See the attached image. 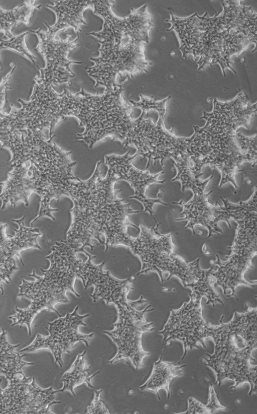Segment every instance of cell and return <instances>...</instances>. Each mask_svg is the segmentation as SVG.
<instances>
[{
  "label": "cell",
  "instance_id": "obj_28",
  "mask_svg": "<svg viewBox=\"0 0 257 414\" xmlns=\"http://www.w3.org/2000/svg\"><path fill=\"white\" fill-rule=\"evenodd\" d=\"M213 268L212 266L208 269H202L198 280L189 285L188 288L191 289L192 293L198 294L202 298L205 297L207 299L206 304H211L215 307L217 303L222 305L224 304L212 284L210 272Z\"/></svg>",
  "mask_w": 257,
  "mask_h": 414
},
{
  "label": "cell",
  "instance_id": "obj_6",
  "mask_svg": "<svg viewBox=\"0 0 257 414\" xmlns=\"http://www.w3.org/2000/svg\"><path fill=\"white\" fill-rule=\"evenodd\" d=\"M99 42V55L90 58L94 65L86 69L88 75L95 81L94 87L103 86L105 89H112L117 84V76L130 80L136 75L148 73L147 67L152 62L146 59L145 42Z\"/></svg>",
  "mask_w": 257,
  "mask_h": 414
},
{
  "label": "cell",
  "instance_id": "obj_9",
  "mask_svg": "<svg viewBox=\"0 0 257 414\" xmlns=\"http://www.w3.org/2000/svg\"><path fill=\"white\" fill-rule=\"evenodd\" d=\"M149 304L144 310L119 307L117 310V319L113 324L111 330L103 331L114 343L117 348L115 355L107 362L115 364L120 361H130L136 370L144 366V359L150 355L145 351L142 346V336L144 333L154 330L153 323L148 322L145 314L152 311Z\"/></svg>",
  "mask_w": 257,
  "mask_h": 414
},
{
  "label": "cell",
  "instance_id": "obj_5",
  "mask_svg": "<svg viewBox=\"0 0 257 414\" xmlns=\"http://www.w3.org/2000/svg\"><path fill=\"white\" fill-rule=\"evenodd\" d=\"M194 134L186 139V153L189 156L196 173L205 165L217 169L221 175L219 187L230 182L238 189L235 174L242 171L247 162L235 137L236 132L206 123L203 127L193 126Z\"/></svg>",
  "mask_w": 257,
  "mask_h": 414
},
{
  "label": "cell",
  "instance_id": "obj_12",
  "mask_svg": "<svg viewBox=\"0 0 257 414\" xmlns=\"http://www.w3.org/2000/svg\"><path fill=\"white\" fill-rule=\"evenodd\" d=\"M8 381V386L3 389L0 379V414L55 413L51 406L61 403L55 399L58 390L40 387L34 377L22 373Z\"/></svg>",
  "mask_w": 257,
  "mask_h": 414
},
{
  "label": "cell",
  "instance_id": "obj_1",
  "mask_svg": "<svg viewBox=\"0 0 257 414\" xmlns=\"http://www.w3.org/2000/svg\"><path fill=\"white\" fill-rule=\"evenodd\" d=\"M223 11L210 17L206 12L180 18L171 12V19L165 21L171 26L179 42V49L185 59L192 55L198 70L218 63L226 77L228 68L236 74L231 57L239 56L250 44L256 46V13L251 6L241 5L240 1H224Z\"/></svg>",
  "mask_w": 257,
  "mask_h": 414
},
{
  "label": "cell",
  "instance_id": "obj_22",
  "mask_svg": "<svg viewBox=\"0 0 257 414\" xmlns=\"http://www.w3.org/2000/svg\"><path fill=\"white\" fill-rule=\"evenodd\" d=\"M212 103V111H204L200 118L206 120L207 124L233 132H237L240 127L249 128L253 116L256 114V102L251 103L244 92L226 102L214 98Z\"/></svg>",
  "mask_w": 257,
  "mask_h": 414
},
{
  "label": "cell",
  "instance_id": "obj_23",
  "mask_svg": "<svg viewBox=\"0 0 257 414\" xmlns=\"http://www.w3.org/2000/svg\"><path fill=\"white\" fill-rule=\"evenodd\" d=\"M54 6L47 5L46 7L56 14V21L53 26L45 24L48 30L57 34L62 30L72 28L78 35L81 31L80 25H86L84 13L87 9H93V1H53Z\"/></svg>",
  "mask_w": 257,
  "mask_h": 414
},
{
  "label": "cell",
  "instance_id": "obj_13",
  "mask_svg": "<svg viewBox=\"0 0 257 414\" xmlns=\"http://www.w3.org/2000/svg\"><path fill=\"white\" fill-rule=\"evenodd\" d=\"M203 174V173L195 172L190 164L180 167L174 180L180 181L183 192L190 189L193 191L194 196L188 202L181 199L178 202L173 201L172 203L180 205L183 209L180 215H183V217L176 219V221H187L185 229H190L194 235L196 225L206 228L208 231L207 238H209L214 234L219 235L222 233L223 231L215 221L214 204H210L208 200V196L213 190L205 192V189L213 175L202 180L200 177Z\"/></svg>",
  "mask_w": 257,
  "mask_h": 414
},
{
  "label": "cell",
  "instance_id": "obj_19",
  "mask_svg": "<svg viewBox=\"0 0 257 414\" xmlns=\"http://www.w3.org/2000/svg\"><path fill=\"white\" fill-rule=\"evenodd\" d=\"M138 156L137 153L130 156V151H128L123 155H106L104 162L108 167L107 171L112 173L117 181L120 180L126 181L134 189V195L130 196V198L140 201L144 207L143 212H148L153 216L154 214V206L156 204L168 205L161 200L162 193L164 190L163 189H160L157 198L148 197L146 195V192L151 184H163L165 182V179L158 180V177L164 172L151 174L148 170L144 171L136 168L133 165L132 162Z\"/></svg>",
  "mask_w": 257,
  "mask_h": 414
},
{
  "label": "cell",
  "instance_id": "obj_18",
  "mask_svg": "<svg viewBox=\"0 0 257 414\" xmlns=\"http://www.w3.org/2000/svg\"><path fill=\"white\" fill-rule=\"evenodd\" d=\"M154 219L156 223L155 227L149 229L143 224L140 225V234L137 238H132L128 248L142 263L141 270L137 275L156 271L161 282H163V273L167 272L177 255L174 251L172 233L161 234L158 230L161 223H157Z\"/></svg>",
  "mask_w": 257,
  "mask_h": 414
},
{
  "label": "cell",
  "instance_id": "obj_11",
  "mask_svg": "<svg viewBox=\"0 0 257 414\" xmlns=\"http://www.w3.org/2000/svg\"><path fill=\"white\" fill-rule=\"evenodd\" d=\"M190 301L178 309H171L168 320L158 333L163 335V343L171 340H179L183 345V360L188 350L206 348L205 340L212 338L217 327L206 321L202 314V299L200 295L189 294Z\"/></svg>",
  "mask_w": 257,
  "mask_h": 414
},
{
  "label": "cell",
  "instance_id": "obj_2",
  "mask_svg": "<svg viewBox=\"0 0 257 414\" xmlns=\"http://www.w3.org/2000/svg\"><path fill=\"white\" fill-rule=\"evenodd\" d=\"M247 310L234 312L232 319L223 322L217 327L211 338L214 343L212 354H205V364L216 376L215 384L220 386L226 380L234 382L230 387L235 390L245 383L250 385L249 396L256 394L257 366L251 364L253 351L257 349V308L247 302Z\"/></svg>",
  "mask_w": 257,
  "mask_h": 414
},
{
  "label": "cell",
  "instance_id": "obj_10",
  "mask_svg": "<svg viewBox=\"0 0 257 414\" xmlns=\"http://www.w3.org/2000/svg\"><path fill=\"white\" fill-rule=\"evenodd\" d=\"M114 1H93V13L103 20L102 29L87 34L93 36L98 41L127 44L135 41L148 43L149 33L154 27L152 16L147 10L145 4L138 9L131 8V13L124 18L117 17L111 8Z\"/></svg>",
  "mask_w": 257,
  "mask_h": 414
},
{
  "label": "cell",
  "instance_id": "obj_27",
  "mask_svg": "<svg viewBox=\"0 0 257 414\" xmlns=\"http://www.w3.org/2000/svg\"><path fill=\"white\" fill-rule=\"evenodd\" d=\"M36 1H25L23 4L13 9L6 10L0 7V32L4 33V38L10 39L14 35L13 28L21 24L29 26L35 10H39L41 5H36Z\"/></svg>",
  "mask_w": 257,
  "mask_h": 414
},
{
  "label": "cell",
  "instance_id": "obj_33",
  "mask_svg": "<svg viewBox=\"0 0 257 414\" xmlns=\"http://www.w3.org/2000/svg\"><path fill=\"white\" fill-rule=\"evenodd\" d=\"M12 69L7 75L3 78L2 81L0 82V117L2 116L5 113L8 112L5 109V106L7 102V90L12 89V87L8 86V83L9 82L11 77L14 72L16 65L14 63L11 64Z\"/></svg>",
  "mask_w": 257,
  "mask_h": 414
},
{
  "label": "cell",
  "instance_id": "obj_21",
  "mask_svg": "<svg viewBox=\"0 0 257 414\" xmlns=\"http://www.w3.org/2000/svg\"><path fill=\"white\" fill-rule=\"evenodd\" d=\"M229 256H226L227 260L222 261L218 254L217 259L211 260V264L217 266L216 271L210 272L212 285L214 289L220 287L224 295L228 290L231 293L227 297L238 298L235 294V289L240 285L254 288L256 281L247 282L244 278V273L249 269L253 268L252 261L256 255L257 248L231 249Z\"/></svg>",
  "mask_w": 257,
  "mask_h": 414
},
{
  "label": "cell",
  "instance_id": "obj_32",
  "mask_svg": "<svg viewBox=\"0 0 257 414\" xmlns=\"http://www.w3.org/2000/svg\"><path fill=\"white\" fill-rule=\"evenodd\" d=\"M102 389L95 390L93 399L87 406L86 413L87 414H110L108 407L101 399Z\"/></svg>",
  "mask_w": 257,
  "mask_h": 414
},
{
  "label": "cell",
  "instance_id": "obj_14",
  "mask_svg": "<svg viewBox=\"0 0 257 414\" xmlns=\"http://www.w3.org/2000/svg\"><path fill=\"white\" fill-rule=\"evenodd\" d=\"M35 84L29 101L19 98L17 101L21 104V108L11 105L10 111L15 116L22 120L27 129L40 130L47 128L49 137L53 135L57 123L65 119L63 115L61 94L57 93L53 86L34 78Z\"/></svg>",
  "mask_w": 257,
  "mask_h": 414
},
{
  "label": "cell",
  "instance_id": "obj_4",
  "mask_svg": "<svg viewBox=\"0 0 257 414\" xmlns=\"http://www.w3.org/2000/svg\"><path fill=\"white\" fill-rule=\"evenodd\" d=\"M77 252L64 240L56 242L51 247V253L46 257L50 262L49 268H40L43 275H37L34 269L28 275L33 277L34 281L22 279L18 296L25 297L31 303L25 309L15 307L16 313L9 317L13 321L12 326L19 325L21 328L25 325L29 334L31 335L32 323L39 313L46 310L55 312L59 317L62 316L55 306L59 303L70 302L66 292L70 291L80 297L74 288L75 280L77 278Z\"/></svg>",
  "mask_w": 257,
  "mask_h": 414
},
{
  "label": "cell",
  "instance_id": "obj_16",
  "mask_svg": "<svg viewBox=\"0 0 257 414\" xmlns=\"http://www.w3.org/2000/svg\"><path fill=\"white\" fill-rule=\"evenodd\" d=\"M82 252L88 256V260L83 262L81 259H79L76 275L78 278L82 280L85 290L90 286H94L93 292L90 295L93 302L100 298L104 301L107 305L114 304L116 308H136L147 302L143 296L136 301H131L127 299L128 293L134 289L132 287L133 278L124 280L117 279L111 275L109 271L103 270L105 261L100 264L95 265L92 261L95 257V255L89 254L85 250Z\"/></svg>",
  "mask_w": 257,
  "mask_h": 414
},
{
  "label": "cell",
  "instance_id": "obj_7",
  "mask_svg": "<svg viewBox=\"0 0 257 414\" xmlns=\"http://www.w3.org/2000/svg\"><path fill=\"white\" fill-rule=\"evenodd\" d=\"M123 199L116 198L104 205L81 209L77 215L83 230L89 237L104 244L105 251L109 247L120 246L129 236L127 227L139 229L128 219L133 214L139 213L124 203Z\"/></svg>",
  "mask_w": 257,
  "mask_h": 414
},
{
  "label": "cell",
  "instance_id": "obj_34",
  "mask_svg": "<svg viewBox=\"0 0 257 414\" xmlns=\"http://www.w3.org/2000/svg\"><path fill=\"white\" fill-rule=\"evenodd\" d=\"M209 414L214 413L219 410H225L227 408L221 404L217 394L212 384L209 386V394L208 402L205 404Z\"/></svg>",
  "mask_w": 257,
  "mask_h": 414
},
{
  "label": "cell",
  "instance_id": "obj_8",
  "mask_svg": "<svg viewBox=\"0 0 257 414\" xmlns=\"http://www.w3.org/2000/svg\"><path fill=\"white\" fill-rule=\"evenodd\" d=\"M145 113L142 111L141 116L135 119L133 129L125 143L124 149L132 146L137 149L138 155L143 159H148L146 169L151 161L154 165L157 160L163 168L164 160L166 158L173 159L180 153L186 152V137L176 136L174 132V126L171 129L166 128L164 119L159 117L155 123L150 118L145 119Z\"/></svg>",
  "mask_w": 257,
  "mask_h": 414
},
{
  "label": "cell",
  "instance_id": "obj_31",
  "mask_svg": "<svg viewBox=\"0 0 257 414\" xmlns=\"http://www.w3.org/2000/svg\"><path fill=\"white\" fill-rule=\"evenodd\" d=\"M237 143L247 162H250L252 166L256 164V134L245 136L240 132H236L235 134Z\"/></svg>",
  "mask_w": 257,
  "mask_h": 414
},
{
  "label": "cell",
  "instance_id": "obj_36",
  "mask_svg": "<svg viewBox=\"0 0 257 414\" xmlns=\"http://www.w3.org/2000/svg\"><path fill=\"white\" fill-rule=\"evenodd\" d=\"M0 290L2 292V294L3 295L4 293V288L3 282L0 281ZM1 301V299H0Z\"/></svg>",
  "mask_w": 257,
  "mask_h": 414
},
{
  "label": "cell",
  "instance_id": "obj_24",
  "mask_svg": "<svg viewBox=\"0 0 257 414\" xmlns=\"http://www.w3.org/2000/svg\"><path fill=\"white\" fill-rule=\"evenodd\" d=\"M185 364L176 365L173 362L163 361L162 356L156 361L153 365L152 373L147 381L139 387L141 391H149L157 395L159 400L161 398L159 392L164 389L167 393V398L171 395L170 385L173 379L183 375V369Z\"/></svg>",
  "mask_w": 257,
  "mask_h": 414
},
{
  "label": "cell",
  "instance_id": "obj_25",
  "mask_svg": "<svg viewBox=\"0 0 257 414\" xmlns=\"http://www.w3.org/2000/svg\"><path fill=\"white\" fill-rule=\"evenodd\" d=\"M86 353L84 351L78 354L70 368L64 373L61 379L63 386L58 390V392L68 391L75 396L74 389L83 383L90 388H94L92 379L100 371L90 374L89 370L91 366L87 362Z\"/></svg>",
  "mask_w": 257,
  "mask_h": 414
},
{
  "label": "cell",
  "instance_id": "obj_20",
  "mask_svg": "<svg viewBox=\"0 0 257 414\" xmlns=\"http://www.w3.org/2000/svg\"><path fill=\"white\" fill-rule=\"evenodd\" d=\"M25 216L12 221L18 225L14 229L15 235L13 237L8 236L6 232L7 224L0 223V281L9 284L12 273L19 269L15 257L17 256L23 265L20 254L22 251L35 248L41 249L38 239L44 235L38 228L26 227L25 225Z\"/></svg>",
  "mask_w": 257,
  "mask_h": 414
},
{
  "label": "cell",
  "instance_id": "obj_26",
  "mask_svg": "<svg viewBox=\"0 0 257 414\" xmlns=\"http://www.w3.org/2000/svg\"><path fill=\"white\" fill-rule=\"evenodd\" d=\"M223 205L218 201L214 204L215 221L218 224L220 221H224L231 228L230 220L234 221L241 220L244 218L256 214V187L254 188V192L251 196L246 201H239L238 203L230 202L227 198L220 196Z\"/></svg>",
  "mask_w": 257,
  "mask_h": 414
},
{
  "label": "cell",
  "instance_id": "obj_30",
  "mask_svg": "<svg viewBox=\"0 0 257 414\" xmlns=\"http://www.w3.org/2000/svg\"><path fill=\"white\" fill-rule=\"evenodd\" d=\"M29 32L26 31L17 36H13L7 40H0V51L3 49L13 50L18 52L34 64L36 63L37 57L28 48L26 43V36ZM1 60L0 58V64Z\"/></svg>",
  "mask_w": 257,
  "mask_h": 414
},
{
  "label": "cell",
  "instance_id": "obj_15",
  "mask_svg": "<svg viewBox=\"0 0 257 414\" xmlns=\"http://www.w3.org/2000/svg\"><path fill=\"white\" fill-rule=\"evenodd\" d=\"M77 305L71 312H67L64 317L48 322L46 327L49 335L44 336L37 334L33 341L28 346L20 350L21 352H35L42 350L50 351L53 355L55 363L63 367V356L69 353L78 342H83L89 347V341L94 336V333H83L79 331V327L86 326L84 319L89 314L80 315Z\"/></svg>",
  "mask_w": 257,
  "mask_h": 414
},
{
  "label": "cell",
  "instance_id": "obj_35",
  "mask_svg": "<svg viewBox=\"0 0 257 414\" xmlns=\"http://www.w3.org/2000/svg\"><path fill=\"white\" fill-rule=\"evenodd\" d=\"M188 406L187 409L182 412L174 413L177 414H209L205 404H203L193 397L188 398Z\"/></svg>",
  "mask_w": 257,
  "mask_h": 414
},
{
  "label": "cell",
  "instance_id": "obj_17",
  "mask_svg": "<svg viewBox=\"0 0 257 414\" xmlns=\"http://www.w3.org/2000/svg\"><path fill=\"white\" fill-rule=\"evenodd\" d=\"M30 31L36 34L39 39L37 46L34 49L43 57L46 66L44 68L37 65L40 72L37 76L43 82L52 86L65 83L68 86L71 85L70 79L75 77V73L71 69L72 64H81V61H74L68 57L69 52L76 48L79 44L75 42L79 39V35L72 41L73 36L70 34L64 39L60 38L56 33L47 30L44 31L41 28Z\"/></svg>",
  "mask_w": 257,
  "mask_h": 414
},
{
  "label": "cell",
  "instance_id": "obj_3",
  "mask_svg": "<svg viewBox=\"0 0 257 414\" xmlns=\"http://www.w3.org/2000/svg\"><path fill=\"white\" fill-rule=\"evenodd\" d=\"M128 82L124 81L121 85L105 89L101 95L90 94L83 87L76 93L63 89L65 116L75 117L84 128L83 133L76 135L77 141L84 142L90 149L107 137L124 145L135 120L133 106L123 98V86Z\"/></svg>",
  "mask_w": 257,
  "mask_h": 414
},
{
  "label": "cell",
  "instance_id": "obj_29",
  "mask_svg": "<svg viewBox=\"0 0 257 414\" xmlns=\"http://www.w3.org/2000/svg\"><path fill=\"white\" fill-rule=\"evenodd\" d=\"M171 97V95H169L166 98L160 100L140 94L139 101L130 100V102L133 108L141 109L147 115L150 111H156L158 113L159 117L164 119L167 113V103Z\"/></svg>",
  "mask_w": 257,
  "mask_h": 414
}]
</instances>
